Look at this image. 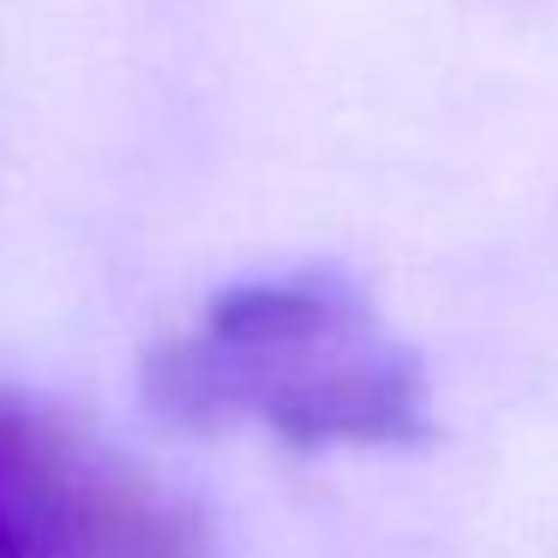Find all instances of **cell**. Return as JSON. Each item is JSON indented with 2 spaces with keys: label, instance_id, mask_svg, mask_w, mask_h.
<instances>
[{
  "label": "cell",
  "instance_id": "cell-2",
  "mask_svg": "<svg viewBox=\"0 0 558 558\" xmlns=\"http://www.w3.org/2000/svg\"><path fill=\"white\" fill-rule=\"evenodd\" d=\"M121 462L0 385V558H90Z\"/></svg>",
  "mask_w": 558,
  "mask_h": 558
},
{
  "label": "cell",
  "instance_id": "cell-3",
  "mask_svg": "<svg viewBox=\"0 0 558 558\" xmlns=\"http://www.w3.org/2000/svg\"><path fill=\"white\" fill-rule=\"evenodd\" d=\"M90 558H205V534H198L193 510L169 505L157 486H145L126 469L109 498V517L97 529Z\"/></svg>",
  "mask_w": 558,
  "mask_h": 558
},
{
  "label": "cell",
  "instance_id": "cell-1",
  "mask_svg": "<svg viewBox=\"0 0 558 558\" xmlns=\"http://www.w3.org/2000/svg\"><path fill=\"white\" fill-rule=\"evenodd\" d=\"M145 397L198 433L258 414L289 445H414L433 426L421 361L337 270L222 289L186 337L145 354Z\"/></svg>",
  "mask_w": 558,
  "mask_h": 558
}]
</instances>
